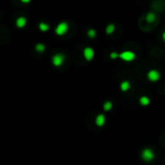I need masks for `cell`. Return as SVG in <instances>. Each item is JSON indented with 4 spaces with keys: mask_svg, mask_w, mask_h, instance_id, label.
I'll return each instance as SVG.
<instances>
[{
    "mask_svg": "<svg viewBox=\"0 0 165 165\" xmlns=\"http://www.w3.org/2000/svg\"><path fill=\"white\" fill-rule=\"evenodd\" d=\"M65 60V56L63 54H61V53H58V54H55L54 56L52 57V63L56 67H59L62 64H63V62Z\"/></svg>",
    "mask_w": 165,
    "mask_h": 165,
    "instance_id": "5b68a950",
    "label": "cell"
},
{
    "mask_svg": "<svg viewBox=\"0 0 165 165\" xmlns=\"http://www.w3.org/2000/svg\"><path fill=\"white\" fill-rule=\"evenodd\" d=\"M115 31V25L113 23H110L108 24V25L106 26V29H105V32H106V34L107 35H110V34H112V33Z\"/></svg>",
    "mask_w": 165,
    "mask_h": 165,
    "instance_id": "7c38bea8",
    "label": "cell"
},
{
    "mask_svg": "<svg viewBox=\"0 0 165 165\" xmlns=\"http://www.w3.org/2000/svg\"><path fill=\"white\" fill-rule=\"evenodd\" d=\"M26 24V18H23V16H20L18 19H16V26L21 28Z\"/></svg>",
    "mask_w": 165,
    "mask_h": 165,
    "instance_id": "9c48e42d",
    "label": "cell"
},
{
    "mask_svg": "<svg viewBox=\"0 0 165 165\" xmlns=\"http://www.w3.org/2000/svg\"><path fill=\"white\" fill-rule=\"evenodd\" d=\"M139 102H140V104H142V105H148V104H150V98L146 96H142L139 98Z\"/></svg>",
    "mask_w": 165,
    "mask_h": 165,
    "instance_id": "8fae6325",
    "label": "cell"
},
{
    "mask_svg": "<svg viewBox=\"0 0 165 165\" xmlns=\"http://www.w3.org/2000/svg\"><path fill=\"white\" fill-rule=\"evenodd\" d=\"M87 34H88V36L90 37L91 39H94L95 37L97 36V32H96V30H95V29H89L88 32H87Z\"/></svg>",
    "mask_w": 165,
    "mask_h": 165,
    "instance_id": "9a60e30c",
    "label": "cell"
},
{
    "mask_svg": "<svg viewBox=\"0 0 165 165\" xmlns=\"http://www.w3.org/2000/svg\"><path fill=\"white\" fill-rule=\"evenodd\" d=\"M112 107H113V104L110 101H106L104 104V111H109V110L112 109Z\"/></svg>",
    "mask_w": 165,
    "mask_h": 165,
    "instance_id": "4fadbf2b",
    "label": "cell"
},
{
    "mask_svg": "<svg viewBox=\"0 0 165 165\" xmlns=\"http://www.w3.org/2000/svg\"><path fill=\"white\" fill-rule=\"evenodd\" d=\"M105 124V116L104 114H98L96 118V125L98 127H102Z\"/></svg>",
    "mask_w": 165,
    "mask_h": 165,
    "instance_id": "52a82bcc",
    "label": "cell"
},
{
    "mask_svg": "<svg viewBox=\"0 0 165 165\" xmlns=\"http://www.w3.org/2000/svg\"><path fill=\"white\" fill-rule=\"evenodd\" d=\"M68 29H69V25H68L67 22H60L58 24V26L56 27L55 32H56L57 35L62 36V35H64L67 33Z\"/></svg>",
    "mask_w": 165,
    "mask_h": 165,
    "instance_id": "3957f363",
    "label": "cell"
},
{
    "mask_svg": "<svg viewBox=\"0 0 165 165\" xmlns=\"http://www.w3.org/2000/svg\"><path fill=\"white\" fill-rule=\"evenodd\" d=\"M141 158H143L144 161L146 162H151L152 159L155 158V152L152 149H149V148H146L144 149L141 152Z\"/></svg>",
    "mask_w": 165,
    "mask_h": 165,
    "instance_id": "6da1fadb",
    "label": "cell"
},
{
    "mask_svg": "<svg viewBox=\"0 0 165 165\" xmlns=\"http://www.w3.org/2000/svg\"><path fill=\"white\" fill-rule=\"evenodd\" d=\"M39 28L42 31H44V32H45V31H47L48 29H49V26L47 25V23H44V22H41L40 23V25H39Z\"/></svg>",
    "mask_w": 165,
    "mask_h": 165,
    "instance_id": "5bb4252c",
    "label": "cell"
},
{
    "mask_svg": "<svg viewBox=\"0 0 165 165\" xmlns=\"http://www.w3.org/2000/svg\"><path fill=\"white\" fill-rule=\"evenodd\" d=\"M162 39H163V41L165 42V32H164L163 34H162Z\"/></svg>",
    "mask_w": 165,
    "mask_h": 165,
    "instance_id": "ac0fdd59",
    "label": "cell"
},
{
    "mask_svg": "<svg viewBox=\"0 0 165 165\" xmlns=\"http://www.w3.org/2000/svg\"><path fill=\"white\" fill-rule=\"evenodd\" d=\"M155 20V14L154 12H149L147 15H146V21L148 23H152L154 22Z\"/></svg>",
    "mask_w": 165,
    "mask_h": 165,
    "instance_id": "ba28073f",
    "label": "cell"
},
{
    "mask_svg": "<svg viewBox=\"0 0 165 165\" xmlns=\"http://www.w3.org/2000/svg\"><path fill=\"white\" fill-rule=\"evenodd\" d=\"M135 54L134 52L130 51V50H125L121 53H119V58H121L125 62H131L135 59Z\"/></svg>",
    "mask_w": 165,
    "mask_h": 165,
    "instance_id": "7a4b0ae2",
    "label": "cell"
},
{
    "mask_svg": "<svg viewBox=\"0 0 165 165\" xmlns=\"http://www.w3.org/2000/svg\"><path fill=\"white\" fill-rule=\"evenodd\" d=\"M83 55L85 57V59L87 61H91L95 56V51L93 48L91 47H85L83 50Z\"/></svg>",
    "mask_w": 165,
    "mask_h": 165,
    "instance_id": "8992f818",
    "label": "cell"
},
{
    "mask_svg": "<svg viewBox=\"0 0 165 165\" xmlns=\"http://www.w3.org/2000/svg\"><path fill=\"white\" fill-rule=\"evenodd\" d=\"M120 87H121L122 91H124V92H127V91L130 88V83L129 81H123L121 83V85H120Z\"/></svg>",
    "mask_w": 165,
    "mask_h": 165,
    "instance_id": "30bf717a",
    "label": "cell"
},
{
    "mask_svg": "<svg viewBox=\"0 0 165 165\" xmlns=\"http://www.w3.org/2000/svg\"><path fill=\"white\" fill-rule=\"evenodd\" d=\"M147 77L149 80H151L152 82H155L160 78V73L158 71H156V70H151V71L148 72Z\"/></svg>",
    "mask_w": 165,
    "mask_h": 165,
    "instance_id": "277c9868",
    "label": "cell"
},
{
    "mask_svg": "<svg viewBox=\"0 0 165 165\" xmlns=\"http://www.w3.org/2000/svg\"><path fill=\"white\" fill-rule=\"evenodd\" d=\"M110 58H111V59L119 58V53H117V52H111V53H110Z\"/></svg>",
    "mask_w": 165,
    "mask_h": 165,
    "instance_id": "e0dca14e",
    "label": "cell"
},
{
    "mask_svg": "<svg viewBox=\"0 0 165 165\" xmlns=\"http://www.w3.org/2000/svg\"><path fill=\"white\" fill-rule=\"evenodd\" d=\"M44 44H39L36 45V50H37V51H44Z\"/></svg>",
    "mask_w": 165,
    "mask_h": 165,
    "instance_id": "2e32d148",
    "label": "cell"
}]
</instances>
